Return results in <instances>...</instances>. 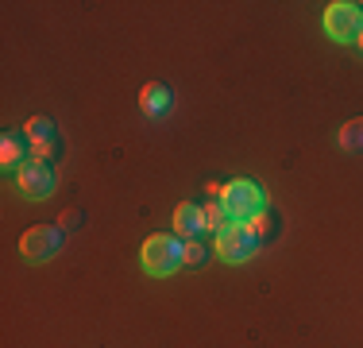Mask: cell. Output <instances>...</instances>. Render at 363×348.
Listing matches in <instances>:
<instances>
[{
    "label": "cell",
    "mask_w": 363,
    "mask_h": 348,
    "mask_svg": "<svg viewBox=\"0 0 363 348\" xmlns=\"http://www.w3.org/2000/svg\"><path fill=\"white\" fill-rule=\"evenodd\" d=\"M140 263L151 278H167L178 267H186V240L174 232H159V236H147L140 248Z\"/></svg>",
    "instance_id": "cell-2"
},
{
    "label": "cell",
    "mask_w": 363,
    "mask_h": 348,
    "mask_svg": "<svg viewBox=\"0 0 363 348\" xmlns=\"http://www.w3.org/2000/svg\"><path fill=\"white\" fill-rule=\"evenodd\" d=\"M359 50H363V35H359Z\"/></svg>",
    "instance_id": "cell-14"
},
{
    "label": "cell",
    "mask_w": 363,
    "mask_h": 348,
    "mask_svg": "<svg viewBox=\"0 0 363 348\" xmlns=\"http://www.w3.org/2000/svg\"><path fill=\"white\" fill-rule=\"evenodd\" d=\"M205 232H209V224H205V209L201 205L186 202V205L174 209V236H182L189 244V240H201Z\"/></svg>",
    "instance_id": "cell-8"
},
{
    "label": "cell",
    "mask_w": 363,
    "mask_h": 348,
    "mask_svg": "<svg viewBox=\"0 0 363 348\" xmlns=\"http://www.w3.org/2000/svg\"><path fill=\"white\" fill-rule=\"evenodd\" d=\"M0 163H4V170L20 174L23 163H31V143L23 132H4V139H0Z\"/></svg>",
    "instance_id": "cell-9"
},
{
    "label": "cell",
    "mask_w": 363,
    "mask_h": 348,
    "mask_svg": "<svg viewBox=\"0 0 363 348\" xmlns=\"http://www.w3.org/2000/svg\"><path fill=\"white\" fill-rule=\"evenodd\" d=\"M16 182H20V194L28 197V202H47L58 190V170L50 167L47 159H31V163H23V170L16 174Z\"/></svg>",
    "instance_id": "cell-5"
},
{
    "label": "cell",
    "mask_w": 363,
    "mask_h": 348,
    "mask_svg": "<svg viewBox=\"0 0 363 348\" xmlns=\"http://www.w3.org/2000/svg\"><path fill=\"white\" fill-rule=\"evenodd\" d=\"M201 209H205V224H209V232H220L224 224H228V217H224L220 202H209V205H201Z\"/></svg>",
    "instance_id": "cell-12"
},
{
    "label": "cell",
    "mask_w": 363,
    "mask_h": 348,
    "mask_svg": "<svg viewBox=\"0 0 363 348\" xmlns=\"http://www.w3.org/2000/svg\"><path fill=\"white\" fill-rule=\"evenodd\" d=\"M325 35L333 43H359V35H363V4L333 0V4L325 8Z\"/></svg>",
    "instance_id": "cell-4"
},
{
    "label": "cell",
    "mask_w": 363,
    "mask_h": 348,
    "mask_svg": "<svg viewBox=\"0 0 363 348\" xmlns=\"http://www.w3.org/2000/svg\"><path fill=\"white\" fill-rule=\"evenodd\" d=\"M23 136L31 143V159H50L58 151V124L50 116H31Z\"/></svg>",
    "instance_id": "cell-7"
},
{
    "label": "cell",
    "mask_w": 363,
    "mask_h": 348,
    "mask_svg": "<svg viewBox=\"0 0 363 348\" xmlns=\"http://www.w3.org/2000/svg\"><path fill=\"white\" fill-rule=\"evenodd\" d=\"M62 229H55V224H39V229H28L20 236V256L28 259V263H47V259H55L58 251H62Z\"/></svg>",
    "instance_id": "cell-6"
},
{
    "label": "cell",
    "mask_w": 363,
    "mask_h": 348,
    "mask_svg": "<svg viewBox=\"0 0 363 348\" xmlns=\"http://www.w3.org/2000/svg\"><path fill=\"white\" fill-rule=\"evenodd\" d=\"M205 259H209V248H205L201 240H189L186 244V267H201Z\"/></svg>",
    "instance_id": "cell-13"
},
{
    "label": "cell",
    "mask_w": 363,
    "mask_h": 348,
    "mask_svg": "<svg viewBox=\"0 0 363 348\" xmlns=\"http://www.w3.org/2000/svg\"><path fill=\"white\" fill-rule=\"evenodd\" d=\"M259 251V236L252 224H236L228 221L224 229L217 232V244H213V256H220L224 263H247Z\"/></svg>",
    "instance_id": "cell-3"
},
{
    "label": "cell",
    "mask_w": 363,
    "mask_h": 348,
    "mask_svg": "<svg viewBox=\"0 0 363 348\" xmlns=\"http://www.w3.org/2000/svg\"><path fill=\"white\" fill-rule=\"evenodd\" d=\"M336 143L344 147V151H352V155H359L363 151V116H356V120H348V124L336 132Z\"/></svg>",
    "instance_id": "cell-11"
},
{
    "label": "cell",
    "mask_w": 363,
    "mask_h": 348,
    "mask_svg": "<svg viewBox=\"0 0 363 348\" xmlns=\"http://www.w3.org/2000/svg\"><path fill=\"white\" fill-rule=\"evenodd\" d=\"M170 104H174V93H170L167 85H159V82L143 85V93H140V109H143V116L159 120V116H167V112H170Z\"/></svg>",
    "instance_id": "cell-10"
},
{
    "label": "cell",
    "mask_w": 363,
    "mask_h": 348,
    "mask_svg": "<svg viewBox=\"0 0 363 348\" xmlns=\"http://www.w3.org/2000/svg\"><path fill=\"white\" fill-rule=\"evenodd\" d=\"M220 209L228 221L252 224L259 217H267V194L255 178H232L228 186H220Z\"/></svg>",
    "instance_id": "cell-1"
}]
</instances>
